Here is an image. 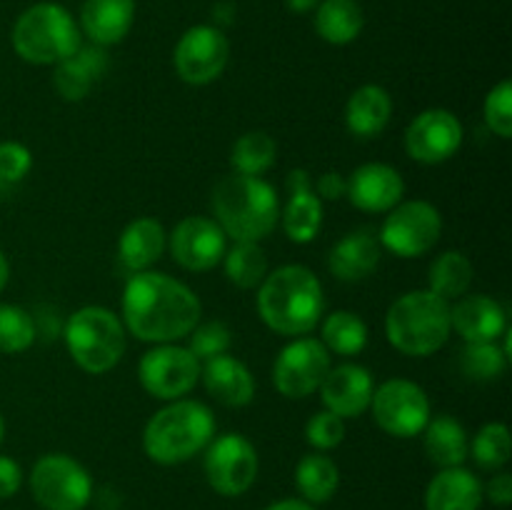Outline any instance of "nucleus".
Instances as JSON below:
<instances>
[{
  "mask_svg": "<svg viewBox=\"0 0 512 510\" xmlns=\"http://www.w3.org/2000/svg\"><path fill=\"white\" fill-rule=\"evenodd\" d=\"M203 303L180 280L155 270L133 273L123 290V325L143 343H178L200 323Z\"/></svg>",
  "mask_w": 512,
  "mask_h": 510,
  "instance_id": "1",
  "label": "nucleus"
},
{
  "mask_svg": "<svg viewBox=\"0 0 512 510\" xmlns=\"http://www.w3.org/2000/svg\"><path fill=\"white\" fill-rule=\"evenodd\" d=\"M258 313L278 335L300 338L318 328L325 293L318 275L305 265H280L258 285Z\"/></svg>",
  "mask_w": 512,
  "mask_h": 510,
  "instance_id": "2",
  "label": "nucleus"
},
{
  "mask_svg": "<svg viewBox=\"0 0 512 510\" xmlns=\"http://www.w3.org/2000/svg\"><path fill=\"white\" fill-rule=\"evenodd\" d=\"M213 213L233 243H260L280 223V198L258 175H225L213 190Z\"/></svg>",
  "mask_w": 512,
  "mask_h": 510,
  "instance_id": "3",
  "label": "nucleus"
},
{
  "mask_svg": "<svg viewBox=\"0 0 512 510\" xmlns=\"http://www.w3.org/2000/svg\"><path fill=\"white\" fill-rule=\"evenodd\" d=\"M215 435L213 410L200 400H170L148 420L143 450L153 463L180 465L203 453Z\"/></svg>",
  "mask_w": 512,
  "mask_h": 510,
  "instance_id": "4",
  "label": "nucleus"
},
{
  "mask_svg": "<svg viewBox=\"0 0 512 510\" xmlns=\"http://www.w3.org/2000/svg\"><path fill=\"white\" fill-rule=\"evenodd\" d=\"M450 303L433 290H413L395 300L385 315L388 343L403 355L425 358L448 343Z\"/></svg>",
  "mask_w": 512,
  "mask_h": 510,
  "instance_id": "5",
  "label": "nucleus"
},
{
  "mask_svg": "<svg viewBox=\"0 0 512 510\" xmlns=\"http://www.w3.org/2000/svg\"><path fill=\"white\" fill-rule=\"evenodd\" d=\"M128 330L113 310L103 305H85L65 320L63 338L70 358L80 370L103 375L123 360L128 348Z\"/></svg>",
  "mask_w": 512,
  "mask_h": 510,
  "instance_id": "6",
  "label": "nucleus"
},
{
  "mask_svg": "<svg viewBox=\"0 0 512 510\" xmlns=\"http://www.w3.org/2000/svg\"><path fill=\"white\" fill-rule=\"evenodd\" d=\"M13 48L25 63L58 65L83 45L73 15L58 3H35L15 20Z\"/></svg>",
  "mask_w": 512,
  "mask_h": 510,
  "instance_id": "7",
  "label": "nucleus"
},
{
  "mask_svg": "<svg viewBox=\"0 0 512 510\" xmlns=\"http://www.w3.org/2000/svg\"><path fill=\"white\" fill-rule=\"evenodd\" d=\"M30 493L43 510H83L93 498V480L75 458L48 453L30 470Z\"/></svg>",
  "mask_w": 512,
  "mask_h": 510,
  "instance_id": "8",
  "label": "nucleus"
},
{
  "mask_svg": "<svg viewBox=\"0 0 512 510\" xmlns=\"http://www.w3.org/2000/svg\"><path fill=\"white\" fill-rule=\"evenodd\" d=\"M443 233V215L428 200H405L393 210L380 228V245L398 258H420L438 245Z\"/></svg>",
  "mask_w": 512,
  "mask_h": 510,
  "instance_id": "9",
  "label": "nucleus"
},
{
  "mask_svg": "<svg viewBox=\"0 0 512 510\" xmlns=\"http://www.w3.org/2000/svg\"><path fill=\"white\" fill-rule=\"evenodd\" d=\"M203 470L215 493L238 498L248 493L258 478V450L245 435L225 433L205 448Z\"/></svg>",
  "mask_w": 512,
  "mask_h": 510,
  "instance_id": "10",
  "label": "nucleus"
},
{
  "mask_svg": "<svg viewBox=\"0 0 512 510\" xmlns=\"http://www.w3.org/2000/svg\"><path fill=\"white\" fill-rule=\"evenodd\" d=\"M375 423L393 438H415L425 430L430 415L428 393L418 383L405 378H390L373 390Z\"/></svg>",
  "mask_w": 512,
  "mask_h": 510,
  "instance_id": "11",
  "label": "nucleus"
},
{
  "mask_svg": "<svg viewBox=\"0 0 512 510\" xmlns=\"http://www.w3.org/2000/svg\"><path fill=\"white\" fill-rule=\"evenodd\" d=\"M200 360L188 348L175 343H163L150 348L140 358V385L158 400H180L198 385Z\"/></svg>",
  "mask_w": 512,
  "mask_h": 510,
  "instance_id": "12",
  "label": "nucleus"
},
{
  "mask_svg": "<svg viewBox=\"0 0 512 510\" xmlns=\"http://www.w3.org/2000/svg\"><path fill=\"white\" fill-rule=\"evenodd\" d=\"M330 353L318 338H293L273 363V383L280 395L300 400L313 395L328 375Z\"/></svg>",
  "mask_w": 512,
  "mask_h": 510,
  "instance_id": "13",
  "label": "nucleus"
},
{
  "mask_svg": "<svg viewBox=\"0 0 512 510\" xmlns=\"http://www.w3.org/2000/svg\"><path fill=\"white\" fill-rule=\"evenodd\" d=\"M230 60V43L215 25H195L185 30L173 53L175 70L188 85H208L223 75Z\"/></svg>",
  "mask_w": 512,
  "mask_h": 510,
  "instance_id": "14",
  "label": "nucleus"
},
{
  "mask_svg": "<svg viewBox=\"0 0 512 510\" xmlns=\"http://www.w3.org/2000/svg\"><path fill=\"white\" fill-rule=\"evenodd\" d=\"M463 123L445 108H430L415 115L405 130V153L423 165H438L453 158L463 145Z\"/></svg>",
  "mask_w": 512,
  "mask_h": 510,
  "instance_id": "15",
  "label": "nucleus"
},
{
  "mask_svg": "<svg viewBox=\"0 0 512 510\" xmlns=\"http://www.w3.org/2000/svg\"><path fill=\"white\" fill-rule=\"evenodd\" d=\"M228 250V235L223 233L215 218L190 215L175 225L170 235V253L180 268L190 273H205L223 263Z\"/></svg>",
  "mask_w": 512,
  "mask_h": 510,
  "instance_id": "16",
  "label": "nucleus"
},
{
  "mask_svg": "<svg viewBox=\"0 0 512 510\" xmlns=\"http://www.w3.org/2000/svg\"><path fill=\"white\" fill-rule=\"evenodd\" d=\"M318 390L325 410L340 415L343 420L360 418L370 408L375 380L373 373L363 365L343 363L328 370Z\"/></svg>",
  "mask_w": 512,
  "mask_h": 510,
  "instance_id": "17",
  "label": "nucleus"
},
{
  "mask_svg": "<svg viewBox=\"0 0 512 510\" xmlns=\"http://www.w3.org/2000/svg\"><path fill=\"white\" fill-rule=\"evenodd\" d=\"M345 180H348L345 195L363 213H388L395 205L403 203L405 180L388 163H365Z\"/></svg>",
  "mask_w": 512,
  "mask_h": 510,
  "instance_id": "18",
  "label": "nucleus"
},
{
  "mask_svg": "<svg viewBox=\"0 0 512 510\" xmlns=\"http://www.w3.org/2000/svg\"><path fill=\"white\" fill-rule=\"evenodd\" d=\"M450 325L465 343H493L508 330V315L490 295H463L450 305Z\"/></svg>",
  "mask_w": 512,
  "mask_h": 510,
  "instance_id": "19",
  "label": "nucleus"
},
{
  "mask_svg": "<svg viewBox=\"0 0 512 510\" xmlns=\"http://www.w3.org/2000/svg\"><path fill=\"white\" fill-rule=\"evenodd\" d=\"M383 258V245L370 228L348 233L330 248L328 268L343 283H358L378 270Z\"/></svg>",
  "mask_w": 512,
  "mask_h": 510,
  "instance_id": "20",
  "label": "nucleus"
},
{
  "mask_svg": "<svg viewBox=\"0 0 512 510\" xmlns=\"http://www.w3.org/2000/svg\"><path fill=\"white\" fill-rule=\"evenodd\" d=\"M108 70V53L100 45H80L73 55L55 65V90L70 103L88 98L90 90L103 80Z\"/></svg>",
  "mask_w": 512,
  "mask_h": 510,
  "instance_id": "21",
  "label": "nucleus"
},
{
  "mask_svg": "<svg viewBox=\"0 0 512 510\" xmlns=\"http://www.w3.org/2000/svg\"><path fill=\"white\" fill-rule=\"evenodd\" d=\"M200 380L205 390L228 408H243L255 398V378L248 365L240 363L233 355H218L200 365Z\"/></svg>",
  "mask_w": 512,
  "mask_h": 510,
  "instance_id": "22",
  "label": "nucleus"
},
{
  "mask_svg": "<svg viewBox=\"0 0 512 510\" xmlns=\"http://www.w3.org/2000/svg\"><path fill=\"white\" fill-rule=\"evenodd\" d=\"M483 483L468 468H443L425 488V510H480Z\"/></svg>",
  "mask_w": 512,
  "mask_h": 510,
  "instance_id": "23",
  "label": "nucleus"
},
{
  "mask_svg": "<svg viewBox=\"0 0 512 510\" xmlns=\"http://www.w3.org/2000/svg\"><path fill=\"white\" fill-rule=\"evenodd\" d=\"M135 20V0H85L80 25L90 43L108 48L130 33Z\"/></svg>",
  "mask_w": 512,
  "mask_h": 510,
  "instance_id": "24",
  "label": "nucleus"
},
{
  "mask_svg": "<svg viewBox=\"0 0 512 510\" xmlns=\"http://www.w3.org/2000/svg\"><path fill=\"white\" fill-rule=\"evenodd\" d=\"M165 245H168V233L160 220L135 218L120 233L118 258L130 273H140V270H150V265L163 258Z\"/></svg>",
  "mask_w": 512,
  "mask_h": 510,
  "instance_id": "25",
  "label": "nucleus"
},
{
  "mask_svg": "<svg viewBox=\"0 0 512 510\" xmlns=\"http://www.w3.org/2000/svg\"><path fill=\"white\" fill-rule=\"evenodd\" d=\"M393 118V98L383 85H360L345 103V128L358 138H378Z\"/></svg>",
  "mask_w": 512,
  "mask_h": 510,
  "instance_id": "26",
  "label": "nucleus"
},
{
  "mask_svg": "<svg viewBox=\"0 0 512 510\" xmlns=\"http://www.w3.org/2000/svg\"><path fill=\"white\" fill-rule=\"evenodd\" d=\"M425 438V453H428L430 463L443 468H458L468 460L470 455V440L465 433L463 423L455 420L453 415H438L430 418L423 430Z\"/></svg>",
  "mask_w": 512,
  "mask_h": 510,
  "instance_id": "27",
  "label": "nucleus"
},
{
  "mask_svg": "<svg viewBox=\"0 0 512 510\" xmlns=\"http://www.w3.org/2000/svg\"><path fill=\"white\" fill-rule=\"evenodd\" d=\"M365 15L355 0H323L315 8V30L330 45H348L363 33Z\"/></svg>",
  "mask_w": 512,
  "mask_h": 510,
  "instance_id": "28",
  "label": "nucleus"
},
{
  "mask_svg": "<svg viewBox=\"0 0 512 510\" xmlns=\"http://www.w3.org/2000/svg\"><path fill=\"white\" fill-rule=\"evenodd\" d=\"M280 220L288 240L298 245L313 243L323 225V200L315 195L313 188L293 190L285 208L280 210Z\"/></svg>",
  "mask_w": 512,
  "mask_h": 510,
  "instance_id": "29",
  "label": "nucleus"
},
{
  "mask_svg": "<svg viewBox=\"0 0 512 510\" xmlns=\"http://www.w3.org/2000/svg\"><path fill=\"white\" fill-rule=\"evenodd\" d=\"M295 485L305 503L320 505L328 503L340 485V470L325 453H308L300 458L295 468Z\"/></svg>",
  "mask_w": 512,
  "mask_h": 510,
  "instance_id": "30",
  "label": "nucleus"
},
{
  "mask_svg": "<svg viewBox=\"0 0 512 510\" xmlns=\"http://www.w3.org/2000/svg\"><path fill=\"white\" fill-rule=\"evenodd\" d=\"M320 343L328 348V353L350 358V355L363 353L368 345V325L353 310H333L323 320Z\"/></svg>",
  "mask_w": 512,
  "mask_h": 510,
  "instance_id": "31",
  "label": "nucleus"
},
{
  "mask_svg": "<svg viewBox=\"0 0 512 510\" xmlns=\"http://www.w3.org/2000/svg\"><path fill=\"white\" fill-rule=\"evenodd\" d=\"M473 263L465 253L460 250H445L438 258L433 260L428 270V290H433L435 295H440L443 300H458L473 285Z\"/></svg>",
  "mask_w": 512,
  "mask_h": 510,
  "instance_id": "32",
  "label": "nucleus"
},
{
  "mask_svg": "<svg viewBox=\"0 0 512 510\" xmlns=\"http://www.w3.org/2000/svg\"><path fill=\"white\" fill-rule=\"evenodd\" d=\"M275 158H278V145H275L273 135H268L265 130L243 133L230 150V163L240 175H258L260 178L273 168Z\"/></svg>",
  "mask_w": 512,
  "mask_h": 510,
  "instance_id": "33",
  "label": "nucleus"
},
{
  "mask_svg": "<svg viewBox=\"0 0 512 510\" xmlns=\"http://www.w3.org/2000/svg\"><path fill=\"white\" fill-rule=\"evenodd\" d=\"M225 275L233 285L243 290L258 288L268 275V255L260 243H235L223 255Z\"/></svg>",
  "mask_w": 512,
  "mask_h": 510,
  "instance_id": "34",
  "label": "nucleus"
},
{
  "mask_svg": "<svg viewBox=\"0 0 512 510\" xmlns=\"http://www.w3.org/2000/svg\"><path fill=\"white\" fill-rule=\"evenodd\" d=\"M510 358L498 343H465L460 350V373L473 383H490L508 370Z\"/></svg>",
  "mask_w": 512,
  "mask_h": 510,
  "instance_id": "35",
  "label": "nucleus"
},
{
  "mask_svg": "<svg viewBox=\"0 0 512 510\" xmlns=\"http://www.w3.org/2000/svg\"><path fill=\"white\" fill-rule=\"evenodd\" d=\"M35 320L25 308L13 303H0V353H25L35 343Z\"/></svg>",
  "mask_w": 512,
  "mask_h": 510,
  "instance_id": "36",
  "label": "nucleus"
},
{
  "mask_svg": "<svg viewBox=\"0 0 512 510\" xmlns=\"http://www.w3.org/2000/svg\"><path fill=\"white\" fill-rule=\"evenodd\" d=\"M473 460L483 470H500L508 465L512 443H510V430L503 423H488L475 433L473 445H470Z\"/></svg>",
  "mask_w": 512,
  "mask_h": 510,
  "instance_id": "37",
  "label": "nucleus"
},
{
  "mask_svg": "<svg viewBox=\"0 0 512 510\" xmlns=\"http://www.w3.org/2000/svg\"><path fill=\"white\" fill-rule=\"evenodd\" d=\"M233 343V333L223 320H208V323H198L188 335V350L205 363L218 355H225Z\"/></svg>",
  "mask_w": 512,
  "mask_h": 510,
  "instance_id": "38",
  "label": "nucleus"
},
{
  "mask_svg": "<svg viewBox=\"0 0 512 510\" xmlns=\"http://www.w3.org/2000/svg\"><path fill=\"white\" fill-rule=\"evenodd\" d=\"M483 118L498 138H512V83L500 80L483 103Z\"/></svg>",
  "mask_w": 512,
  "mask_h": 510,
  "instance_id": "39",
  "label": "nucleus"
},
{
  "mask_svg": "<svg viewBox=\"0 0 512 510\" xmlns=\"http://www.w3.org/2000/svg\"><path fill=\"white\" fill-rule=\"evenodd\" d=\"M343 438H345V420L325 408L318 410V413L305 423V440H308V445H313L318 453L338 448V445L343 443Z\"/></svg>",
  "mask_w": 512,
  "mask_h": 510,
  "instance_id": "40",
  "label": "nucleus"
},
{
  "mask_svg": "<svg viewBox=\"0 0 512 510\" xmlns=\"http://www.w3.org/2000/svg\"><path fill=\"white\" fill-rule=\"evenodd\" d=\"M33 168V153L23 143L3 140L0 143V180L3 183H20Z\"/></svg>",
  "mask_w": 512,
  "mask_h": 510,
  "instance_id": "41",
  "label": "nucleus"
},
{
  "mask_svg": "<svg viewBox=\"0 0 512 510\" xmlns=\"http://www.w3.org/2000/svg\"><path fill=\"white\" fill-rule=\"evenodd\" d=\"M23 485V470L8 455H0V500L13 498Z\"/></svg>",
  "mask_w": 512,
  "mask_h": 510,
  "instance_id": "42",
  "label": "nucleus"
},
{
  "mask_svg": "<svg viewBox=\"0 0 512 510\" xmlns=\"http://www.w3.org/2000/svg\"><path fill=\"white\" fill-rule=\"evenodd\" d=\"M483 498H488L490 503L498 505V508H508L512 503V475L510 473L493 475L490 483L483 485Z\"/></svg>",
  "mask_w": 512,
  "mask_h": 510,
  "instance_id": "43",
  "label": "nucleus"
},
{
  "mask_svg": "<svg viewBox=\"0 0 512 510\" xmlns=\"http://www.w3.org/2000/svg\"><path fill=\"white\" fill-rule=\"evenodd\" d=\"M345 190H348V180H345L338 170L323 173L315 180V195H318L320 200H340L345 198Z\"/></svg>",
  "mask_w": 512,
  "mask_h": 510,
  "instance_id": "44",
  "label": "nucleus"
},
{
  "mask_svg": "<svg viewBox=\"0 0 512 510\" xmlns=\"http://www.w3.org/2000/svg\"><path fill=\"white\" fill-rule=\"evenodd\" d=\"M265 510H315V505L305 503V500H298V498H285V500H278V503L268 505Z\"/></svg>",
  "mask_w": 512,
  "mask_h": 510,
  "instance_id": "45",
  "label": "nucleus"
},
{
  "mask_svg": "<svg viewBox=\"0 0 512 510\" xmlns=\"http://www.w3.org/2000/svg\"><path fill=\"white\" fill-rule=\"evenodd\" d=\"M285 5H288V10H293V13H310V10L318 8L320 0H285Z\"/></svg>",
  "mask_w": 512,
  "mask_h": 510,
  "instance_id": "46",
  "label": "nucleus"
},
{
  "mask_svg": "<svg viewBox=\"0 0 512 510\" xmlns=\"http://www.w3.org/2000/svg\"><path fill=\"white\" fill-rule=\"evenodd\" d=\"M8 280H10V263H8V258H5L3 250H0V293L5 290Z\"/></svg>",
  "mask_w": 512,
  "mask_h": 510,
  "instance_id": "47",
  "label": "nucleus"
},
{
  "mask_svg": "<svg viewBox=\"0 0 512 510\" xmlns=\"http://www.w3.org/2000/svg\"><path fill=\"white\" fill-rule=\"evenodd\" d=\"M3 435H5V420L3 415H0V443H3Z\"/></svg>",
  "mask_w": 512,
  "mask_h": 510,
  "instance_id": "48",
  "label": "nucleus"
}]
</instances>
